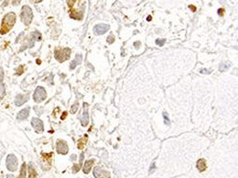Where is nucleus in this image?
Listing matches in <instances>:
<instances>
[{"instance_id": "obj_1", "label": "nucleus", "mask_w": 238, "mask_h": 178, "mask_svg": "<svg viewBox=\"0 0 238 178\" xmlns=\"http://www.w3.org/2000/svg\"><path fill=\"white\" fill-rule=\"evenodd\" d=\"M15 22H16V15L14 12H9V13L6 14L5 17L3 18V21H2L0 33L2 35H5L7 32H9V30H11V28L14 26Z\"/></svg>"}, {"instance_id": "obj_2", "label": "nucleus", "mask_w": 238, "mask_h": 178, "mask_svg": "<svg viewBox=\"0 0 238 178\" xmlns=\"http://www.w3.org/2000/svg\"><path fill=\"white\" fill-rule=\"evenodd\" d=\"M21 20L25 25H30L33 20V11L30 7L23 6L21 12Z\"/></svg>"}, {"instance_id": "obj_3", "label": "nucleus", "mask_w": 238, "mask_h": 178, "mask_svg": "<svg viewBox=\"0 0 238 178\" xmlns=\"http://www.w3.org/2000/svg\"><path fill=\"white\" fill-rule=\"evenodd\" d=\"M40 40H41V34H40L39 32L36 31V32L32 33V34L30 35V36H29V38L23 43V46H22V48L20 49V51L22 52V51H23L24 49H26V48H28V47H32V46H34V44H35L36 41H40Z\"/></svg>"}, {"instance_id": "obj_4", "label": "nucleus", "mask_w": 238, "mask_h": 178, "mask_svg": "<svg viewBox=\"0 0 238 178\" xmlns=\"http://www.w3.org/2000/svg\"><path fill=\"white\" fill-rule=\"evenodd\" d=\"M71 55V49L70 48H57L55 50V59L60 61V62H63L66 60H69Z\"/></svg>"}, {"instance_id": "obj_5", "label": "nucleus", "mask_w": 238, "mask_h": 178, "mask_svg": "<svg viewBox=\"0 0 238 178\" xmlns=\"http://www.w3.org/2000/svg\"><path fill=\"white\" fill-rule=\"evenodd\" d=\"M47 98V93H46V90L41 87V86H38L36 91H35V94H34V100L37 102V103H40L42 101H44Z\"/></svg>"}, {"instance_id": "obj_6", "label": "nucleus", "mask_w": 238, "mask_h": 178, "mask_svg": "<svg viewBox=\"0 0 238 178\" xmlns=\"http://www.w3.org/2000/svg\"><path fill=\"white\" fill-rule=\"evenodd\" d=\"M7 167L11 172H15L17 170L18 161H17V159L14 155L10 154V155L7 156Z\"/></svg>"}, {"instance_id": "obj_7", "label": "nucleus", "mask_w": 238, "mask_h": 178, "mask_svg": "<svg viewBox=\"0 0 238 178\" xmlns=\"http://www.w3.org/2000/svg\"><path fill=\"white\" fill-rule=\"evenodd\" d=\"M109 29H110V26L108 24L101 23V24L95 25L94 28H93V31H94V34L96 36H102V35H104Z\"/></svg>"}, {"instance_id": "obj_8", "label": "nucleus", "mask_w": 238, "mask_h": 178, "mask_svg": "<svg viewBox=\"0 0 238 178\" xmlns=\"http://www.w3.org/2000/svg\"><path fill=\"white\" fill-rule=\"evenodd\" d=\"M94 176L96 178H110V175L108 172L104 171L101 167H95L93 171Z\"/></svg>"}, {"instance_id": "obj_9", "label": "nucleus", "mask_w": 238, "mask_h": 178, "mask_svg": "<svg viewBox=\"0 0 238 178\" xmlns=\"http://www.w3.org/2000/svg\"><path fill=\"white\" fill-rule=\"evenodd\" d=\"M32 126L35 128V130L38 133H41L44 131V124H43V122L40 120V119H37V118H33L32 122Z\"/></svg>"}, {"instance_id": "obj_10", "label": "nucleus", "mask_w": 238, "mask_h": 178, "mask_svg": "<svg viewBox=\"0 0 238 178\" xmlns=\"http://www.w3.org/2000/svg\"><path fill=\"white\" fill-rule=\"evenodd\" d=\"M56 148H57V152L60 153V154H67L68 153V146L66 145V143L63 142V141H59L57 143V146H56Z\"/></svg>"}, {"instance_id": "obj_11", "label": "nucleus", "mask_w": 238, "mask_h": 178, "mask_svg": "<svg viewBox=\"0 0 238 178\" xmlns=\"http://www.w3.org/2000/svg\"><path fill=\"white\" fill-rule=\"evenodd\" d=\"M87 104L85 103L84 104V113L82 115V119H81V123L83 126H87L89 122V116H88V111H87Z\"/></svg>"}, {"instance_id": "obj_12", "label": "nucleus", "mask_w": 238, "mask_h": 178, "mask_svg": "<svg viewBox=\"0 0 238 178\" xmlns=\"http://www.w3.org/2000/svg\"><path fill=\"white\" fill-rule=\"evenodd\" d=\"M29 99V95H18L15 99V105L16 106H22Z\"/></svg>"}, {"instance_id": "obj_13", "label": "nucleus", "mask_w": 238, "mask_h": 178, "mask_svg": "<svg viewBox=\"0 0 238 178\" xmlns=\"http://www.w3.org/2000/svg\"><path fill=\"white\" fill-rule=\"evenodd\" d=\"M3 79H4V71L0 67V99H3L5 96V85L3 84Z\"/></svg>"}, {"instance_id": "obj_14", "label": "nucleus", "mask_w": 238, "mask_h": 178, "mask_svg": "<svg viewBox=\"0 0 238 178\" xmlns=\"http://www.w3.org/2000/svg\"><path fill=\"white\" fill-rule=\"evenodd\" d=\"M29 112H30L29 108H26L22 109V110L18 113L17 119H18V120H25V119L29 116Z\"/></svg>"}, {"instance_id": "obj_15", "label": "nucleus", "mask_w": 238, "mask_h": 178, "mask_svg": "<svg viewBox=\"0 0 238 178\" xmlns=\"http://www.w3.org/2000/svg\"><path fill=\"white\" fill-rule=\"evenodd\" d=\"M81 62H82V55L77 54V55L76 56L75 60H73L72 63L70 64V69H71V70H74L77 65H79Z\"/></svg>"}, {"instance_id": "obj_16", "label": "nucleus", "mask_w": 238, "mask_h": 178, "mask_svg": "<svg viewBox=\"0 0 238 178\" xmlns=\"http://www.w3.org/2000/svg\"><path fill=\"white\" fill-rule=\"evenodd\" d=\"M92 164H93V161H92V160H91V161H87L85 162V165H84V168H83V171H84L85 174H88V173H89Z\"/></svg>"}, {"instance_id": "obj_17", "label": "nucleus", "mask_w": 238, "mask_h": 178, "mask_svg": "<svg viewBox=\"0 0 238 178\" xmlns=\"http://www.w3.org/2000/svg\"><path fill=\"white\" fill-rule=\"evenodd\" d=\"M197 169L200 172H203L206 169V163L205 160H199L197 161Z\"/></svg>"}, {"instance_id": "obj_18", "label": "nucleus", "mask_w": 238, "mask_h": 178, "mask_svg": "<svg viewBox=\"0 0 238 178\" xmlns=\"http://www.w3.org/2000/svg\"><path fill=\"white\" fill-rule=\"evenodd\" d=\"M37 177V173L35 171V169L33 168L32 165L29 166V178H36Z\"/></svg>"}, {"instance_id": "obj_19", "label": "nucleus", "mask_w": 238, "mask_h": 178, "mask_svg": "<svg viewBox=\"0 0 238 178\" xmlns=\"http://www.w3.org/2000/svg\"><path fill=\"white\" fill-rule=\"evenodd\" d=\"M230 67V63L229 62H226V63H221L220 65V71H225L226 70H228Z\"/></svg>"}, {"instance_id": "obj_20", "label": "nucleus", "mask_w": 238, "mask_h": 178, "mask_svg": "<svg viewBox=\"0 0 238 178\" xmlns=\"http://www.w3.org/2000/svg\"><path fill=\"white\" fill-rule=\"evenodd\" d=\"M26 165L23 164L22 167V171H21V176H20V178H26Z\"/></svg>"}, {"instance_id": "obj_21", "label": "nucleus", "mask_w": 238, "mask_h": 178, "mask_svg": "<svg viewBox=\"0 0 238 178\" xmlns=\"http://www.w3.org/2000/svg\"><path fill=\"white\" fill-rule=\"evenodd\" d=\"M163 116H164V119H165V123H166V124H169L170 123V122H169V118H168V115H167V113L166 112H164L163 113Z\"/></svg>"}, {"instance_id": "obj_22", "label": "nucleus", "mask_w": 238, "mask_h": 178, "mask_svg": "<svg viewBox=\"0 0 238 178\" xmlns=\"http://www.w3.org/2000/svg\"><path fill=\"white\" fill-rule=\"evenodd\" d=\"M76 1H77V0H66L67 5H68V7H69L70 8H72V7H73V6L75 5Z\"/></svg>"}, {"instance_id": "obj_23", "label": "nucleus", "mask_w": 238, "mask_h": 178, "mask_svg": "<svg viewBox=\"0 0 238 178\" xmlns=\"http://www.w3.org/2000/svg\"><path fill=\"white\" fill-rule=\"evenodd\" d=\"M107 42H108V44L114 43L115 42V36H113V35H110V36H108V38H107Z\"/></svg>"}, {"instance_id": "obj_24", "label": "nucleus", "mask_w": 238, "mask_h": 178, "mask_svg": "<svg viewBox=\"0 0 238 178\" xmlns=\"http://www.w3.org/2000/svg\"><path fill=\"white\" fill-rule=\"evenodd\" d=\"M165 42H166L165 39H157L156 43V45H158V46H163V45L165 44Z\"/></svg>"}, {"instance_id": "obj_25", "label": "nucleus", "mask_w": 238, "mask_h": 178, "mask_svg": "<svg viewBox=\"0 0 238 178\" xmlns=\"http://www.w3.org/2000/svg\"><path fill=\"white\" fill-rule=\"evenodd\" d=\"M77 108H78V104L77 103H76V106H73L72 108H71V112L72 113H75V112H77Z\"/></svg>"}, {"instance_id": "obj_26", "label": "nucleus", "mask_w": 238, "mask_h": 178, "mask_svg": "<svg viewBox=\"0 0 238 178\" xmlns=\"http://www.w3.org/2000/svg\"><path fill=\"white\" fill-rule=\"evenodd\" d=\"M19 68H20V69H17L16 71H17V74H18V75H21V74L22 73V71H23V68H22V66H20Z\"/></svg>"}, {"instance_id": "obj_27", "label": "nucleus", "mask_w": 238, "mask_h": 178, "mask_svg": "<svg viewBox=\"0 0 238 178\" xmlns=\"http://www.w3.org/2000/svg\"><path fill=\"white\" fill-rule=\"evenodd\" d=\"M20 2H21V0H11V4H12L13 6H17V5H19V4H20Z\"/></svg>"}, {"instance_id": "obj_28", "label": "nucleus", "mask_w": 238, "mask_h": 178, "mask_svg": "<svg viewBox=\"0 0 238 178\" xmlns=\"http://www.w3.org/2000/svg\"><path fill=\"white\" fill-rule=\"evenodd\" d=\"M200 72L201 73H206V74H208V73H210L211 71H208V70H206V69H202V70H200Z\"/></svg>"}, {"instance_id": "obj_29", "label": "nucleus", "mask_w": 238, "mask_h": 178, "mask_svg": "<svg viewBox=\"0 0 238 178\" xmlns=\"http://www.w3.org/2000/svg\"><path fill=\"white\" fill-rule=\"evenodd\" d=\"M218 12H219V15H220V16H222V15H223V13H224V10H223L222 8H221V9H219V11H218Z\"/></svg>"}, {"instance_id": "obj_30", "label": "nucleus", "mask_w": 238, "mask_h": 178, "mask_svg": "<svg viewBox=\"0 0 238 178\" xmlns=\"http://www.w3.org/2000/svg\"><path fill=\"white\" fill-rule=\"evenodd\" d=\"M66 114H67V113H66V112H64V113H63V114H62V120H64V118H65V116H66Z\"/></svg>"}, {"instance_id": "obj_31", "label": "nucleus", "mask_w": 238, "mask_h": 178, "mask_svg": "<svg viewBox=\"0 0 238 178\" xmlns=\"http://www.w3.org/2000/svg\"><path fill=\"white\" fill-rule=\"evenodd\" d=\"M154 169H155V163H154V164H153V165H152V168H151V170H150V171H151V172H150V173H153V171H154Z\"/></svg>"}, {"instance_id": "obj_32", "label": "nucleus", "mask_w": 238, "mask_h": 178, "mask_svg": "<svg viewBox=\"0 0 238 178\" xmlns=\"http://www.w3.org/2000/svg\"><path fill=\"white\" fill-rule=\"evenodd\" d=\"M190 7H191V9H192L193 11H196V7H193V6H190Z\"/></svg>"}, {"instance_id": "obj_33", "label": "nucleus", "mask_w": 238, "mask_h": 178, "mask_svg": "<svg viewBox=\"0 0 238 178\" xmlns=\"http://www.w3.org/2000/svg\"><path fill=\"white\" fill-rule=\"evenodd\" d=\"M42 0H33V2L34 3H39V2H41Z\"/></svg>"}, {"instance_id": "obj_34", "label": "nucleus", "mask_w": 238, "mask_h": 178, "mask_svg": "<svg viewBox=\"0 0 238 178\" xmlns=\"http://www.w3.org/2000/svg\"><path fill=\"white\" fill-rule=\"evenodd\" d=\"M7 178H14V177H13L12 176H7Z\"/></svg>"}]
</instances>
